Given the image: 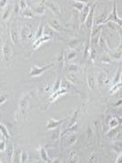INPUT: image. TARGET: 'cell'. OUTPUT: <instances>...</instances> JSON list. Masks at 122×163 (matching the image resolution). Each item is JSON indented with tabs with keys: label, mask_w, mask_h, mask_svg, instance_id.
<instances>
[{
	"label": "cell",
	"mask_w": 122,
	"mask_h": 163,
	"mask_svg": "<svg viewBox=\"0 0 122 163\" xmlns=\"http://www.w3.org/2000/svg\"><path fill=\"white\" fill-rule=\"evenodd\" d=\"M79 40H78V39H74V40H73L70 42V43L69 44V48H71V49H73V48H76V47H78V45H79Z\"/></svg>",
	"instance_id": "27"
},
{
	"label": "cell",
	"mask_w": 122,
	"mask_h": 163,
	"mask_svg": "<svg viewBox=\"0 0 122 163\" xmlns=\"http://www.w3.org/2000/svg\"><path fill=\"white\" fill-rule=\"evenodd\" d=\"M69 70H70V71H72V73L73 72H76L77 70H78V66H77V65H74V64H72V65L69 66Z\"/></svg>",
	"instance_id": "32"
},
{
	"label": "cell",
	"mask_w": 122,
	"mask_h": 163,
	"mask_svg": "<svg viewBox=\"0 0 122 163\" xmlns=\"http://www.w3.org/2000/svg\"><path fill=\"white\" fill-rule=\"evenodd\" d=\"M77 138H78V136L76 134H71V135L67 137V138L65 141V145L66 146V148H69L74 143L77 141Z\"/></svg>",
	"instance_id": "12"
},
{
	"label": "cell",
	"mask_w": 122,
	"mask_h": 163,
	"mask_svg": "<svg viewBox=\"0 0 122 163\" xmlns=\"http://www.w3.org/2000/svg\"><path fill=\"white\" fill-rule=\"evenodd\" d=\"M61 85H62V80H61V78L60 77H58L57 80H56V81H55V84H54V86L53 87V89H52V92H55V91H57L60 89H61Z\"/></svg>",
	"instance_id": "24"
},
{
	"label": "cell",
	"mask_w": 122,
	"mask_h": 163,
	"mask_svg": "<svg viewBox=\"0 0 122 163\" xmlns=\"http://www.w3.org/2000/svg\"><path fill=\"white\" fill-rule=\"evenodd\" d=\"M46 0H42V1H41V4H45V3H46Z\"/></svg>",
	"instance_id": "40"
},
{
	"label": "cell",
	"mask_w": 122,
	"mask_h": 163,
	"mask_svg": "<svg viewBox=\"0 0 122 163\" xmlns=\"http://www.w3.org/2000/svg\"><path fill=\"white\" fill-rule=\"evenodd\" d=\"M54 66V63H50V64H48L45 66H33L31 67L30 71V75L34 77V76H39V75H41L45 71H46L47 70L50 69L52 66Z\"/></svg>",
	"instance_id": "2"
},
{
	"label": "cell",
	"mask_w": 122,
	"mask_h": 163,
	"mask_svg": "<svg viewBox=\"0 0 122 163\" xmlns=\"http://www.w3.org/2000/svg\"><path fill=\"white\" fill-rule=\"evenodd\" d=\"M23 17H24V18H33V13H32L31 9L30 8H27L25 10H23Z\"/></svg>",
	"instance_id": "25"
},
{
	"label": "cell",
	"mask_w": 122,
	"mask_h": 163,
	"mask_svg": "<svg viewBox=\"0 0 122 163\" xmlns=\"http://www.w3.org/2000/svg\"><path fill=\"white\" fill-rule=\"evenodd\" d=\"M3 53H4V56H5V59L8 60V56H10V53H11V49L9 47L8 42H7L4 45V48H3Z\"/></svg>",
	"instance_id": "19"
},
{
	"label": "cell",
	"mask_w": 122,
	"mask_h": 163,
	"mask_svg": "<svg viewBox=\"0 0 122 163\" xmlns=\"http://www.w3.org/2000/svg\"><path fill=\"white\" fill-rule=\"evenodd\" d=\"M77 56V52L76 51H74V50H71L69 51V53L67 54V59H68V61H71V60H73V59L76 57Z\"/></svg>",
	"instance_id": "29"
},
{
	"label": "cell",
	"mask_w": 122,
	"mask_h": 163,
	"mask_svg": "<svg viewBox=\"0 0 122 163\" xmlns=\"http://www.w3.org/2000/svg\"><path fill=\"white\" fill-rule=\"evenodd\" d=\"M93 15H94V6H92L91 8V10H90V12H89V14H88V18H87V19L85 21V25H86V27L89 28V29H91L92 26V20H93Z\"/></svg>",
	"instance_id": "11"
},
{
	"label": "cell",
	"mask_w": 122,
	"mask_h": 163,
	"mask_svg": "<svg viewBox=\"0 0 122 163\" xmlns=\"http://www.w3.org/2000/svg\"><path fill=\"white\" fill-rule=\"evenodd\" d=\"M70 156H71V161L72 162H78V156H77V154L74 152V151H71L70 152Z\"/></svg>",
	"instance_id": "31"
},
{
	"label": "cell",
	"mask_w": 122,
	"mask_h": 163,
	"mask_svg": "<svg viewBox=\"0 0 122 163\" xmlns=\"http://www.w3.org/2000/svg\"><path fill=\"white\" fill-rule=\"evenodd\" d=\"M5 150H6V143L3 140H1V142H0V151H4Z\"/></svg>",
	"instance_id": "34"
},
{
	"label": "cell",
	"mask_w": 122,
	"mask_h": 163,
	"mask_svg": "<svg viewBox=\"0 0 122 163\" xmlns=\"http://www.w3.org/2000/svg\"><path fill=\"white\" fill-rule=\"evenodd\" d=\"M31 97V92L25 94L23 96V98L20 99L18 103V107H17V114H24L25 111L27 109V105L29 103V99Z\"/></svg>",
	"instance_id": "1"
},
{
	"label": "cell",
	"mask_w": 122,
	"mask_h": 163,
	"mask_svg": "<svg viewBox=\"0 0 122 163\" xmlns=\"http://www.w3.org/2000/svg\"><path fill=\"white\" fill-rule=\"evenodd\" d=\"M116 162H122V155L121 156H119L118 159L116 161Z\"/></svg>",
	"instance_id": "37"
},
{
	"label": "cell",
	"mask_w": 122,
	"mask_h": 163,
	"mask_svg": "<svg viewBox=\"0 0 122 163\" xmlns=\"http://www.w3.org/2000/svg\"><path fill=\"white\" fill-rule=\"evenodd\" d=\"M6 153H7V156H8V160H11L12 158V156L14 155V151H13V148L12 145H9L8 148H6Z\"/></svg>",
	"instance_id": "23"
},
{
	"label": "cell",
	"mask_w": 122,
	"mask_h": 163,
	"mask_svg": "<svg viewBox=\"0 0 122 163\" xmlns=\"http://www.w3.org/2000/svg\"><path fill=\"white\" fill-rule=\"evenodd\" d=\"M20 36H21V39L23 42L27 40V38H30L31 35H30V29L28 25L23 26L22 30H21V32H20Z\"/></svg>",
	"instance_id": "8"
},
{
	"label": "cell",
	"mask_w": 122,
	"mask_h": 163,
	"mask_svg": "<svg viewBox=\"0 0 122 163\" xmlns=\"http://www.w3.org/2000/svg\"><path fill=\"white\" fill-rule=\"evenodd\" d=\"M73 7L78 10L79 12H83V10L85 8V3H83V2H76L74 4H73Z\"/></svg>",
	"instance_id": "20"
},
{
	"label": "cell",
	"mask_w": 122,
	"mask_h": 163,
	"mask_svg": "<svg viewBox=\"0 0 122 163\" xmlns=\"http://www.w3.org/2000/svg\"><path fill=\"white\" fill-rule=\"evenodd\" d=\"M19 5H20V9L21 10H25L26 8H27V4L26 2V0H20L19 1Z\"/></svg>",
	"instance_id": "30"
},
{
	"label": "cell",
	"mask_w": 122,
	"mask_h": 163,
	"mask_svg": "<svg viewBox=\"0 0 122 163\" xmlns=\"http://www.w3.org/2000/svg\"><path fill=\"white\" fill-rule=\"evenodd\" d=\"M90 10H91V8L89 7V5H87V6H85V8L83 10V12H82V14H81V20H82V22L83 23H85V21L87 19V18H88V14H89V12H90Z\"/></svg>",
	"instance_id": "17"
},
{
	"label": "cell",
	"mask_w": 122,
	"mask_h": 163,
	"mask_svg": "<svg viewBox=\"0 0 122 163\" xmlns=\"http://www.w3.org/2000/svg\"><path fill=\"white\" fill-rule=\"evenodd\" d=\"M28 159V154H27V151H22L21 153V162H26Z\"/></svg>",
	"instance_id": "28"
},
{
	"label": "cell",
	"mask_w": 122,
	"mask_h": 163,
	"mask_svg": "<svg viewBox=\"0 0 122 163\" xmlns=\"http://www.w3.org/2000/svg\"><path fill=\"white\" fill-rule=\"evenodd\" d=\"M67 80L70 82V83L75 85V84L78 83V77H77V75L71 73V74H69V75L67 76Z\"/></svg>",
	"instance_id": "26"
},
{
	"label": "cell",
	"mask_w": 122,
	"mask_h": 163,
	"mask_svg": "<svg viewBox=\"0 0 122 163\" xmlns=\"http://www.w3.org/2000/svg\"><path fill=\"white\" fill-rule=\"evenodd\" d=\"M7 1L8 0H1V8H4L5 6H6V4H7Z\"/></svg>",
	"instance_id": "36"
},
{
	"label": "cell",
	"mask_w": 122,
	"mask_h": 163,
	"mask_svg": "<svg viewBox=\"0 0 122 163\" xmlns=\"http://www.w3.org/2000/svg\"><path fill=\"white\" fill-rule=\"evenodd\" d=\"M57 62H58V65H59V67H60V70L61 71L62 69H63V67H64V66H65V54H64L63 52L60 53V56H59V57H58V60H57Z\"/></svg>",
	"instance_id": "18"
},
{
	"label": "cell",
	"mask_w": 122,
	"mask_h": 163,
	"mask_svg": "<svg viewBox=\"0 0 122 163\" xmlns=\"http://www.w3.org/2000/svg\"><path fill=\"white\" fill-rule=\"evenodd\" d=\"M77 2H83V3H88V0H75Z\"/></svg>",
	"instance_id": "38"
},
{
	"label": "cell",
	"mask_w": 122,
	"mask_h": 163,
	"mask_svg": "<svg viewBox=\"0 0 122 163\" xmlns=\"http://www.w3.org/2000/svg\"><path fill=\"white\" fill-rule=\"evenodd\" d=\"M19 8H20L19 3H16L15 5H14V7H13V11H14L16 13H17V12H19Z\"/></svg>",
	"instance_id": "35"
},
{
	"label": "cell",
	"mask_w": 122,
	"mask_h": 163,
	"mask_svg": "<svg viewBox=\"0 0 122 163\" xmlns=\"http://www.w3.org/2000/svg\"><path fill=\"white\" fill-rule=\"evenodd\" d=\"M12 10H13V7L12 8L11 6H9V7L8 8V9L4 12V15H3V17H2V20H3V21H6V20H8V18L10 17V15H11Z\"/></svg>",
	"instance_id": "21"
},
{
	"label": "cell",
	"mask_w": 122,
	"mask_h": 163,
	"mask_svg": "<svg viewBox=\"0 0 122 163\" xmlns=\"http://www.w3.org/2000/svg\"><path fill=\"white\" fill-rule=\"evenodd\" d=\"M69 92V90L66 89H64V88H61L57 91H55V92H54L51 94V96L49 99V100H50V103H52L54 100H56L58 98L60 97L61 95H63V94H65L68 93Z\"/></svg>",
	"instance_id": "9"
},
{
	"label": "cell",
	"mask_w": 122,
	"mask_h": 163,
	"mask_svg": "<svg viewBox=\"0 0 122 163\" xmlns=\"http://www.w3.org/2000/svg\"><path fill=\"white\" fill-rule=\"evenodd\" d=\"M11 31H10V36H11L12 42H13V44H16L17 42L18 41L19 38V34H18V31L17 30V28L15 27H12Z\"/></svg>",
	"instance_id": "13"
},
{
	"label": "cell",
	"mask_w": 122,
	"mask_h": 163,
	"mask_svg": "<svg viewBox=\"0 0 122 163\" xmlns=\"http://www.w3.org/2000/svg\"><path fill=\"white\" fill-rule=\"evenodd\" d=\"M60 129L61 126L60 128H54V129H51L52 131L50 132H48L47 134V139L50 141V142H54V141H57L59 140V137H60Z\"/></svg>",
	"instance_id": "4"
},
{
	"label": "cell",
	"mask_w": 122,
	"mask_h": 163,
	"mask_svg": "<svg viewBox=\"0 0 122 163\" xmlns=\"http://www.w3.org/2000/svg\"><path fill=\"white\" fill-rule=\"evenodd\" d=\"M35 12L38 15H44L46 12V6H44L42 4H40L36 7H33Z\"/></svg>",
	"instance_id": "15"
},
{
	"label": "cell",
	"mask_w": 122,
	"mask_h": 163,
	"mask_svg": "<svg viewBox=\"0 0 122 163\" xmlns=\"http://www.w3.org/2000/svg\"><path fill=\"white\" fill-rule=\"evenodd\" d=\"M45 6H46L48 8H50V10L55 14V15H60V8L59 6V4L55 2H46Z\"/></svg>",
	"instance_id": "7"
},
{
	"label": "cell",
	"mask_w": 122,
	"mask_h": 163,
	"mask_svg": "<svg viewBox=\"0 0 122 163\" xmlns=\"http://www.w3.org/2000/svg\"><path fill=\"white\" fill-rule=\"evenodd\" d=\"M40 156L41 157V159L44 162H50V158L48 157V153L46 151V149L43 147H40Z\"/></svg>",
	"instance_id": "16"
},
{
	"label": "cell",
	"mask_w": 122,
	"mask_h": 163,
	"mask_svg": "<svg viewBox=\"0 0 122 163\" xmlns=\"http://www.w3.org/2000/svg\"><path fill=\"white\" fill-rule=\"evenodd\" d=\"M50 40H52V39L50 38L49 36H43L42 37H41V38L37 39V40L35 41L34 44H33V46H32V48H33L34 50H36V49L38 48L41 44H43L44 42H48V41H50Z\"/></svg>",
	"instance_id": "10"
},
{
	"label": "cell",
	"mask_w": 122,
	"mask_h": 163,
	"mask_svg": "<svg viewBox=\"0 0 122 163\" xmlns=\"http://www.w3.org/2000/svg\"><path fill=\"white\" fill-rule=\"evenodd\" d=\"M69 117L67 118H62V119H60V120H54V119H48V122H47V124H46V128L48 130H50V129H54V128H56L58 127H60L61 124L66 121V119H68Z\"/></svg>",
	"instance_id": "3"
},
{
	"label": "cell",
	"mask_w": 122,
	"mask_h": 163,
	"mask_svg": "<svg viewBox=\"0 0 122 163\" xmlns=\"http://www.w3.org/2000/svg\"><path fill=\"white\" fill-rule=\"evenodd\" d=\"M119 124V120H116V119H112L111 121V123H110V126H111V128H115V127H116Z\"/></svg>",
	"instance_id": "33"
},
{
	"label": "cell",
	"mask_w": 122,
	"mask_h": 163,
	"mask_svg": "<svg viewBox=\"0 0 122 163\" xmlns=\"http://www.w3.org/2000/svg\"><path fill=\"white\" fill-rule=\"evenodd\" d=\"M4 96H3V95H2V96H1V105H3V104H4Z\"/></svg>",
	"instance_id": "39"
},
{
	"label": "cell",
	"mask_w": 122,
	"mask_h": 163,
	"mask_svg": "<svg viewBox=\"0 0 122 163\" xmlns=\"http://www.w3.org/2000/svg\"><path fill=\"white\" fill-rule=\"evenodd\" d=\"M0 129H1V133H2V135H4L6 139H8V138L10 137V135H9V132H8V129H7V128L4 126V124H0Z\"/></svg>",
	"instance_id": "22"
},
{
	"label": "cell",
	"mask_w": 122,
	"mask_h": 163,
	"mask_svg": "<svg viewBox=\"0 0 122 163\" xmlns=\"http://www.w3.org/2000/svg\"><path fill=\"white\" fill-rule=\"evenodd\" d=\"M49 25L50 27H52L53 29H54L55 31H67V29L65 28L62 24L60 23V21L58 19H55V18H53V19H50V21L49 22Z\"/></svg>",
	"instance_id": "5"
},
{
	"label": "cell",
	"mask_w": 122,
	"mask_h": 163,
	"mask_svg": "<svg viewBox=\"0 0 122 163\" xmlns=\"http://www.w3.org/2000/svg\"><path fill=\"white\" fill-rule=\"evenodd\" d=\"M58 31H55L52 27H50L49 24H47L45 26V31H44V34L46 36H49L51 39H54L55 37L60 38V36L57 33Z\"/></svg>",
	"instance_id": "6"
},
{
	"label": "cell",
	"mask_w": 122,
	"mask_h": 163,
	"mask_svg": "<svg viewBox=\"0 0 122 163\" xmlns=\"http://www.w3.org/2000/svg\"><path fill=\"white\" fill-rule=\"evenodd\" d=\"M45 23H44V20H42L41 23L40 24V26H39V29L37 32H36V40H37V39L41 38L43 37V34H44V31H45ZM35 40V41H36Z\"/></svg>",
	"instance_id": "14"
}]
</instances>
